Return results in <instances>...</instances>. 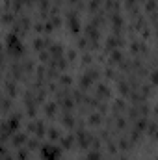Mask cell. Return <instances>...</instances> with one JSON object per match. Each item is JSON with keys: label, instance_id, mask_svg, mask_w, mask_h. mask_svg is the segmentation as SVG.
Returning <instances> with one entry per match:
<instances>
[{"label": "cell", "instance_id": "cell-11", "mask_svg": "<svg viewBox=\"0 0 158 160\" xmlns=\"http://www.w3.org/2000/svg\"><path fill=\"white\" fill-rule=\"evenodd\" d=\"M63 125H65V127H67V128L74 127V119L71 117V116H67V114H65V116H63Z\"/></svg>", "mask_w": 158, "mask_h": 160}, {"label": "cell", "instance_id": "cell-23", "mask_svg": "<svg viewBox=\"0 0 158 160\" xmlns=\"http://www.w3.org/2000/svg\"><path fill=\"white\" fill-rule=\"evenodd\" d=\"M62 84H63V86L71 84V76H67V74H65V76H62Z\"/></svg>", "mask_w": 158, "mask_h": 160}, {"label": "cell", "instance_id": "cell-10", "mask_svg": "<svg viewBox=\"0 0 158 160\" xmlns=\"http://www.w3.org/2000/svg\"><path fill=\"white\" fill-rule=\"evenodd\" d=\"M100 121H103V117H100L99 114H91L89 116V123L91 125H100Z\"/></svg>", "mask_w": 158, "mask_h": 160}, {"label": "cell", "instance_id": "cell-21", "mask_svg": "<svg viewBox=\"0 0 158 160\" xmlns=\"http://www.w3.org/2000/svg\"><path fill=\"white\" fill-rule=\"evenodd\" d=\"M86 45H88V39H86V37H80V39H78V47L82 48V47H86Z\"/></svg>", "mask_w": 158, "mask_h": 160}, {"label": "cell", "instance_id": "cell-28", "mask_svg": "<svg viewBox=\"0 0 158 160\" xmlns=\"http://www.w3.org/2000/svg\"><path fill=\"white\" fill-rule=\"evenodd\" d=\"M82 62H84V63H89V62H91V56H88V54H86V56L82 58Z\"/></svg>", "mask_w": 158, "mask_h": 160}, {"label": "cell", "instance_id": "cell-2", "mask_svg": "<svg viewBox=\"0 0 158 160\" xmlns=\"http://www.w3.org/2000/svg\"><path fill=\"white\" fill-rule=\"evenodd\" d=\"M41 153H43L45 160H58L60 158V149L54 147V145H45L41 149Z\"/></svg>", "mask_w": 158, "mask_h": 160}, {"label": "cell", "instance_id": "cell-24", "mask_svg": "<svg viewBox=\"0 0 158 160\" xmlns=\"http://www.w3.org/2000/svg\"><path fill=\"white\" fill-rule=\"evenodd\" d=\"M2 108H4V110H8V108H11V101H8V99H6V101H4V102H2Z\"/></svg>", "mask_w": 158, "mask_h": 160}, {"label": "cell", "instance_id": "cell-19", "mask_svg": "<svg viewBox=\"0 0 158 160\" xmlns=\"http://www.w3.org/2000/svg\"><path fill=\"white\" fill-rule=\"evenodd\" d=\"M48 136L52 138V140H56V138H60V132H58V128H50V131H48Z\"/></svg>", "mask_w": 158, "mask_h": 160}, {"label": "cell", "instance_id": "cell-17", "mask_svg": "<svg viewBox=\"0 0 158 160\" xmlns=\"http://www.w3.org/2000/svg\"><path fill=\"white\" fill-rule=\"evenodd\" d=\"M86 160H100V154L97 153V151H91L88 156H86Z\"/></svg>", "mask_w": 158, "mask_h": 160}, {"label": "cell", "instance_id": "cell-18", "mask_svg": "<svg viewBox=\"0 0 158 160\" xmlns=\"http://www.w3.org/2000/svg\"><path fill=\"white\" fill-rule=\"evenodd\" d=\"M6 89L9 95H15V84L13 82H6Z\"/></svg>", "mask_w": 158, "mask_h": 160}, {"label": "cell", "instance_id": "cell-5", "mask_svg": "<svg viewBox=\"0 0 158 160\" xmlns=\"http://www.w3.org/2000/svg\"><path fill=\"white\" fill-rule=\"evenodd\" d=\"M110 95V89L104 86V84H99V86H97V99H104V97H108Z\"/></svg>", "mask_w": 158, "mask_h": 160}, {"label": "cell", "instance_id": "cell-26", "mask_svg": "<svg viewBox=\"0 0 158 160\" xmlns=\"http://www.w3.org/2000/svg\"><path fill=\"white\" fill-rule=\"evenodd\" d=\"M67 60H74V51H69L67 52Z\"/></svg>", "mask_w": 158, "mask_h": 160}, {"label": "cell", "instance_id": "cell-12", "mask_svg": "<svg viewBox=\"0 0 158 160\" xmlns=\"http://www.w3.org/2000/svg\"><path fill=\"white\" fill-rule=\"evenodd\" d=\"M45 112H47V116H54V114H56V104L54 102L47 104V106H45Z\"/></svg>", "mask_w": 158, "mask_h": 160}, {"label": "cell", "instance_id": "cell-4", "mask_svg": "<svg viewBox=\"0 0 158 160\" xmlns=\"http://www.w3.org/2000/svg\"><path fill=\"white\" fill-rule=\"evenodd\" d=\"M48 54L52 56V60H58V58H62V45H58V43H54V45H50V48H48Z\"/></svg>", "mask_w": 158, "mask_h": 160}, {"label": "cell", "instance_id": "cell-20", "mask_svg": "<svg viewBox=\"0 0 158 160\" xmlns=\"http://www.w3.org/2000/svg\"><path fill=\"white\" fill-rule=\"evenodd\" d=\"M119 60H121V52L115 51L114 54H112V62H119Z\"/></svg>", "mask_w": 158, "mask_h": 160}, {"label": "cell", "instance_id": "cell-7", "mask_svg": "<svg viewBox=\"0 0 158 160\" xmlns=\"http://www.w3.org/2000/svg\"><path fill=\"white\" fill-rule=\"evenodd\" d=\"M119 45H123V41H121L119 37H110L108 39V47L110 48H115V47H119Z\"/></svg>", "mask_w": 158, "mask_h": 160}, {"label": "cell", "instance_id": "cell-8", "mask_svg": "<svg viewBox=\"0 0 158 160\" xmlns=\"http://www.w3.org/2000/svg\"><path fill=\"white\" fill-rule=\"evenodd\" d=\"M22 143H26V136L24 134H17L13 138V145H22Z\"/></svg>", "mask_w": 158, "mask_h": 160}, {"label": "cell", "instance_id": "cell-25", "mask_svg": "<svg viewBox=\"0 0 158 160\" xmlns=\"http://www.w3.org/2000/svg\"><path fill=\"white\" fill-rule=\"evenodd\" d=\"M39 58H41L43 62H47V60H48V52H45V51H41V54H39Z\"/></svg>", "mask_w": 158, "mask_h": 160}, {"label": "cell", "instance_id": "cell-27", "mask_svg": "<svg viewBox=\"0 0 158 160\" xmlns=\"http://www.w3.org/2000/svg\"><path fill=\"white\" fill-rule=\"evenodd\" d=\"M28 147H30V149H34V147H37V142H34V140H32V142H28Z\"/></svg>", "mask_w": 158, "mask_h": 160}, {"label": "cell", "instance_id": "cell-30", "mask_svg": "<svg viewBox=\"0 0 158 160\" xmlns=\"http://www.w3.org/2000/svg\"><path fill=\"white\" fill-rule=\"evenodd\" d=\"M2 154H4V151H2V147H0V156H2Z\"/></svg>", "mask_w": 158, "mask_h": 160}, {"label": "cell", "instance_id": "cell-22", "mask_svg": "<svg viewBox=\"0 0 158 160\" xmlns=\"http://www.w3.org/2000/svg\"><path fill=\"white\" fill-rule=\"evenodd\" d=\"M26 156H28V153L21 149V151H19V160H26Z\"/></svg>", "mask_w": 158, "mask_h": 160}, {"label": "cell", "instance_id": "cell-1", "mask_svg": "<svg viewBox=\"0 0 158 160\" xmlns=\"http://www.w3.org/2000/svg\"><path fill=\"white\" fill-rule=\"evenodd\" d=\"M8 48L11 51V54H15V56H21L22 54V45H21V41L17 39L15 34L8 36Z\"/></svg>", "mask_w": 158, "mask_h": 160}, {"label": "cell", "instance_id": "cell-3", "mask_svg": "<svg viewBox=\"0 0 158 160\" xmlns=\"http://www.w3.org/2000/svg\"><path fill=\"white\" fill-rule=\"evenodd\" d=\"M76 138H78V145L80 147H88L89 142H91V136L86 131H82V128H78V132H76Z\"/></svg>", "mask_w": 158, "mask_h": 160}, {"label": "cell", "instance_id": "cell-14", "mask_svg": "<svg viewBox=\"0 0 158 160\" xmlns=\"http://www.w3.org/2000/svg\"><path fill=\"white\" fill-rule=\"evenodd\" d=\"M73 140H74V136H71V134H69V136L62 138V143H63L65 147H71V145H73Z\"/></svg>", "mask_w": 158, "mask_h": 160}, {"label": "cell", "instance_id": "cell-6", "mask_svg": "<svg viewBox=\"0 0 158 160\" xmlns=\"http://www.w3.org/2000/svg\"><path fill=\"white\" fill-rule=\"evenodd\" d=\"M15 26H17L19 30H28L30 19H28V17H21V19H19V22H15Z\"/></svg>", "mask_w": 158, "mask_h": 160}, {"label": "cell", "instance_id": "cell-13", "mask_svg": "<svg viewBox=\"0 0 158 160\" xmlns=\"http://www.w3.org/2000/svg\"><path fill=\"white\" fill-rule=\"evenodd\" d=\"M47 43H48L47 39H35V41H34V47H35V48H39V51H43V47H45Z\"/></svg>", "mask_w": 158, "mask_h": 160}, {"label": "cell", "instance_id": "cell-16", "mask_svg": "<svg viewBox=\"0 0 158 160\" xmlns=\"http://www.w3.org/2000/svg\"><path fill=\"white\" fill-rule=\"evenodd\" d=\"M100 4H103V0H91V6H89V9H91V11H97Z\"/></svg>", "mask_w": 158, "mask_h": 160}, {"label": "cell", "instance_id": "cell-9", "mask_svg": "<svg viewBox=\"0 0 158 160\" xmlns=\"http://www.w3.org/2000/svg\"><path fill=\"white\" fill-rule=\"evenodd\" d=\"M89 86H91V78H88V76L84 74V76L80 78V88H82V89H88Z\"/></svg>", "mask_w": 158, "mask_h": 160}, {"label": "cell", "instance_id": "cell-15", "mask_svg": "<svg viewBox=\"0 0 158 160\" xmlns=\"http://www.w3.org/2000/svg\"><path fill=\"white\" fill-rule=\"evenodd\" d=\"M2 22H6V24L8 22H15L13 21V13H4L2 15Z\"/></svg>", "mask_w": 158, "mask_h": 160}, {"label": "cell", "instance_id": "cell-29", "mask_svg": "<svg viewBox=\"0 0 158 160\" xmlns=\"http://www.w3.org/2000/svg\"><path fill=\"white\" fill-rule=\"evenodd\" d=\"M2 160H13V158L9 156V154H4V156H2Z\"/></svg>", "mask_w": 158, "mask_h": 160}]
</instances>
